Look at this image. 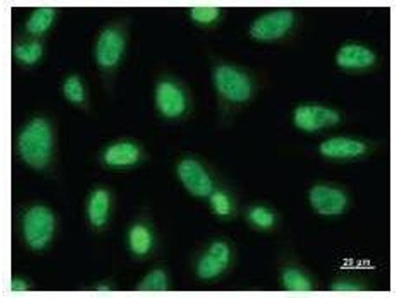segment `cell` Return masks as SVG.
<instances>
[{
	"mask_svg": "<svg viewBox=\"0 0 398 298\" xmlns=\"http://www.w3.org/2000/svg\"><path fill=\"white\" fill-rule=\"evenodd\" d=\"M153 241L151 231L144 225H135L129 231L128 246L131 251L136 255L147 254L152 248Z\"/></svg>",
	"mask_w": 398,
	"mask_h": 298,
	"instance_id": "obj_15",
	"label": "cell"
},
{
	"mask_svg": "<svg viewBox=\"0 0 398 298\" xmlns=\"http://www.w3.org/2000/svg\"><path fill=\"white\" fill-rule=\"evenodd\" d=\"M211 207L217 215L225 217L231 211V204L228 196L221 191L212 193L210 198Z\"/></svg>",
	"mask_w": 398,
	"mask_h": 298,
	"instance_id": "obj_22",
	"label": "cell"
},
{
	"mask_svg": "<svg viewBox=\"0 0 398 298\" xmlns=\"http://www.w3.org/2000/svg\"><path fill=\"white\" fill-rule=\"evenodd\" d=\"M179 176L186 189L198 197H205L212 191V184L201 165L192 159L182 161L178 168Z\"/></svg>",
	"mask_w": 398,
	"mask_h": 298,
	"instance_id": "obj_11",
	"label": "cell"
},
{
	"mask_svg": "<svg viewBox=\"0 0 398 298\" xmlns=\"http://www.w3.org/2000/svg\"><path fill=\"white\" fill-rule=\"evenodd\" d=\"M125 47L123 35L115 28H107L99 36L95 47V57L101 67L110 69L120 61Z\"/></svg>",
	"mask_w": 398,
	"mask_h": 298,
	"instance_id": "obj_6",
	"label": "cell"
},
{
	"mask_svg": "<svg viewBox=\"0 0 398 298\" xmlns=\"http://www.w3.org/2000/svg\"><path fill=\"white\" fill-rule=\"evenodd\" d=\"M230 258L228 245L224 242L216 241L199 258L197 266L198 275L204 280L216 278L227 268Z\"/></svg>",
	"mask_w": 398,
	"mask_h": 298,
	"instance_id": "obj_8",
	"label": "cell"
},
{
	"mask_svg": "<svg viewBox=\"0 0 398 298\" xmlns=\"http://www.w3.org/2000/svg\"><path fill=\"white\" fill-rule=\"evenodd\" d=\"M53 146L52 131L45 120L35 118L21 131L17 149L21 158L28 165L41 168L50 160Z\"/></svg>",
	"mask_w": 398,
	"mask_h": 298,
	"instance_id": "obj_1",
	"label": "cell"
},
{
	"mask_svg": "<svg viewBox=\"0 0 398 298\" xmlns=\"http://www.w3.org/2000/svg\"><path fill=\"white\" fill-rule=\"evenodd\" d=\"M215 86L226 99L241 102L247 100L251 92V84L248 76L237 69L229 66L216 68L213 74Z\"/></svg>",
	"mask_w": 398,
	"mask_h": 298,
	"instance_id": "obj_4",
	"label": "cell"
},
{
	"mask_svg": "<svg viewBox=\"0 0 398 298\" xmlns=\"http://www.w3.org/2000/svg\"><path fill=\"white\" fill-rule=\"evenodd\" d=\"M367 146L362 140L356 137L335 135L323 140L318 147L323 157L331 159H348L361 157Z\"/></svg>",
	"mask_w": 398,
	"mask_h": 298,
	"instance_id": "obj_7",
	"label": "cell"
},
{
	"mask_svg": "<svg viewBox=\"0 0 398 298\" xmlns=\"http://www.w3.org/2000/svg\"><path fill=\"white\" fill-rule=\"evenodd\" d=\"M374 53L369 48L356 44L342 47L336 56L337 64L347 69H358L370 66L374 62Z\"/></svg>",
	"mask_w": 398,
	"mask_h": 298,
	"instance_id": "obj_12",
	"label": "cell"
},
{
	"mask_svg": "<svg viewBox=\"0 0 398 298\" xmlns=\"http://www.w3.org/2000/svg\"><path fill=\"white\" fill-rule=\"evenodd\" d=\"M11 286H12V288H13V289L16 288L15 291H17V289L19 291H20L21 290L20 288H22V287H24V285L23 284H21V283H20V281H18L14 282V283L13 284H11Z\"/></svg>",
	"mask_w": 398,
	"mask_h": 298,
	"instance_id": "obj_25",
	"label": "cell"
},
{
	"mask_svg": "<svg viewBox=\"0 0 398 298\" xmlns=\"http://www.w3.org/2000/svg\"><path fill=\"white\" fill-rule=\"evenodd\" d=\"M250 221L256 227L266 229L272 226L275 221L274 213L269 209L257 206L251 209L248 213Z\"/></svg>",
	"mask_w": 398,
	"mask_h": 298,
	"instance_id": "obj_20",
	"label": "cell"
},
{
	"mask_svg": "<svg viewBox=\"0 0 398 298\" xmlns=\"http://www.w3.org/2000/svg\"><path fill=\"white\" fill-rule=\"evenodd\" d=\"M220 11L216 7L195 6L190 10L191 18L195 21L207 24L215 21L219 16Z\"/></svg>",
	"mask_w": 398,
	"mask_h": 298,
	"instance_id": "obj_21",
	"label": "cell"
},
{
	"mask_svg": "<svg viewBox=\"0 0 398 298\" xmlns=\"http://www.w3.org/2000/svg\"><path fill=\"white\" fill-rule=\"evenodd\" d=\"M282 282L285 288L290 291H308L310 288L309 280L300 271L288 268L283 273Z\"/></svg>",
	"mask_w": 398,
	"mask_h": 298,
	"instance_id": "obj_18",
	"label": "cell"
},
{
	"mask_svg": "<svg viewBox=\"0 0 398 298\" xmlns=\"http://www.w3.org/2000/svg\"><path fill=\"white\" fill-rule=\"evenodd\" d=\"M55 16L54 9L50 6L36 8L29 15L26 28L33 35H40L46 31L52 25Z\"/></svg>",
	"mask_w": 398,
	"mask_h": 298,
	"instance_id": "obj_16",
	"label": "cell"
},
{
	"mask_svg": "<svg viewBox=\"0 0 398 298\" xmlns=\"http://www.w3.org/2000/svg\"><path fill=\"white\" fill-rule=\"evenodd\" d=\"M339 113L333 108L316 104H305L297 107L293 114L296 126L308 133L319 132L336 126Z\"/></svg>",
	"mask_w": 398,
	"mask_h": 298,
	"instance_id": "obj_3",
	"label": "cell"
},
{
	"mask_svg": "<svg viewBox=\"0 0 398 298\" xmlns=\"http://www.w3.org/2000/svg\"><path fill=\"white\" fill-rule=\"evenodd\" d=\"M309 200L318 212L325 215L338 214L347 204L346 196L341 190L325 184L315 185L310 189Z\"/></svg>",
	"mask_w": 398,
	"mask_h": 298,
	"instance_id": "obj_10",
	"label": "cell"
},
{
	"mask_svg": "<svg viewBox=\"0 0 398 298\" xmlns=\"http://www.w3.org/2000/svg\"><path fill=\"white\" fill-rule=\"evenodd\" d=\"M139 151L137 147L128 142L114 144L105 150L103 158L105 162L113 167L131 165L138 160Z\"/></svg>",
	"mask_w": 398,
	"mask_h": 298,
	"instance_id": "obj_13",
	"label": "cell"
},
{
	"mask_svg": "<svg viewBox=\"0 0 398 298\" xmlns=\"http://www.w3.org/2000/svg\"><path fill=\"white\" fill-rule=\"evenodd\" d=\"M109 208L108 193L101 189L94 191L88 204V216L91 223L98 227L103 225L107 220Z\"/></svg>",
	"mask_w": 398,
	"mask_h": 298,
	"instance_id": "obj_14",
	"label": "cell"
},
{
	"mask_svg": "<svg viewBox=\"0 0 398 298\" xmlns=\"http://www.w3.org/2000/svg\"><path fill=\"white\" fill-rule=\"evenodd\" d=\"M167 286V279L165 274L155 271L150 273L143 281L142 288L147 291L164 290Z\"/></svg>",
	"mask_w": 398,
	"mask_h": 298,
	"instance_id": "obj_23",
	"label": "cell"
},
{
	"mask_svg": "<svg viewBox=\"0 0 398 298\" xmlns=\"http://www.w3.org/2000/svg\"><path fill=\"white\" fill-rule=\"evenodd\" d=\"M63 91L66 98L72 103L79 104L85 99V93L83 83L76 76H70L65 80Z\"/></svg>",
	"mask_w": 398,
	"mask_h": 298,
	"instance_id": "obj_19",
	"label": "cell"
},
{
	"mask_svg": "<svg viewBox=\"0 0 398 298\" xmlns=\"http://www.w3.org/2000/svg\"><path fill=\"white\" fill-rule=\"evenodd\" d=\"M335 288L337 289V291H355V289H357V287L355 285H353L352 284H338Z\"/></svg>",
	"mask_w": 398,
	"mask_h": 298,
	"instance_id": "obj_24",
	"label": "cell"
},
{
	"mask_svg": "<svg viewBox=\"0 0 398 298\" xmlns=\"http://www.w3.org/2000/svg\"><path fill=\"white\" fill-rule=\"evenodd\" d=\"M155 99L158 110L167 117H178L185 110V94L180 86L171 80H162L157 85Z\"/></svg>",
	"mask_w": 398,
	"mask_h": 298,
	"instance_id": "obj_9",
	"label": "cell"
},
{
	"mask_svg": "<svg viewBox=\"0 0 398 298\" xmlns=\"http://www.w3.org/2000/svg\"><path fill=\"white\" fill-rule=\"evenodd\" d=\"M24 239L31 248L40 249L47 245L53 234L54 218L50 210L42 206L30 208L23 220Z\"/></svg>",
	"mask_w": 398,
	"mask_h": 298,
	"instance_id": "obj_2",
	"label": "cell"
},
{
	"mask_svg": "<svg viewBox=\"0 0 398 298\" xmlns=\"http://www.w3.org/2000/svg\"><path fill=\"white\" fill-rule=\"evenodd\" d=\"M13 53L17 61L23 64L30 65L39 60L43 54V47L36 40L25 41L16 45Z\"/></svg>",
	"mask_w": 398,
	"mask_h": 298,
	"instance_id": "obj_17",
	"label": "cell"
},
{
	"mask_svg": "<svg viewBox=\"0 0 398 298\" xmlns=\"http://www.w3.org/2000/svg\"><path fill=\"white\" fill-rule=\"evenodd\" d=\"M294 20L293 13L288 10L270 12L253 22L250 27V33L254 38L259 40L276 39L290 29Z\"/></svg>",
	"mask_w": 398,
	"mask_h": 298,
	"instance_id": "obj_5",
	"label": "cell"
}]
</instances>
